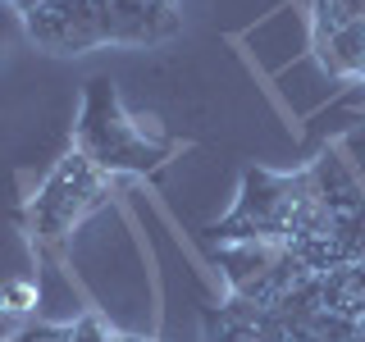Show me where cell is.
I'll return each mask as SVG.
<instances>
[{
	"instance_id": "30bf717a",
	"label": "cell",
	"mask_w": 365,
	"mask_h": 342,
	"mask_svg": "<svg viewBox=\"0 0 365 342\" xmlns=\"http://www.w3.org/2000/svg\"><path fill=\"white\" fill-rule=\"evenodd\" d=\"M201 328H205V342H260L256 324H251L233 301L210 306V311L201 315Z\"/></svg>"
},
{
	"instance_id": "9c48e42d",
	"label": "cell",
	"mask_w": 365,
	"mask_h": 342,
	"mask_svg": "<svg viewBox=\"0 0 365 342\" xmlns=\"http://www.w3.org/2000/svg\"><path fill=\"white\" fill-rule=\"evenodd\" d=\"M306 14H311V46H324L342 28L365 19V0H306Z\"/></svg>"
},
{
	"instance_id": "3957f363",
	"label": "cell",
	"mask_w": 365,
	"mask_h": 342,
	"mask_svg": "<svg viewBox=\"0 0 365 342\" xmlns=\"http://www.w3.org/2000/svg\"><path fill=\"white\" fill-rule=\"evenodd\" d=\"M110 187H114V178L106 169H96L83 151H68L60 165L46 174L41 192L28 205L32 233H37L41 242H64L91 210H101V205L110 201Z\"/></svg>"
},
{
	"instance_id": "4fadbf2b",
	"label": "cell",
	"mask_w": 365,
	"mask_h": 342,
	"mask_svg": "<svg viewBox=\"0 0 365 342\" xmlns=\"http://www.w3.org/2000/svg\"><path fill=\"white\" fill-rule=\"evenodd\" d=\"M5 342H9V338H5Z\"/></svg>"
},
{
	"instance_id": "6da1fadb",
	"label": "cell",
	"mask_w": 365,
	"mask_h": 342,
	"mask_svg": "<svg viewBox=\"0 0 365 342\" xmlns=\"http://www.w3.org/2000/svg\"><path fill=\"white\" fill-rule=\"evenodd\" d=\"M334 214L319 205L311 174L297 169V174H274V169H247L242 187H237L233 210L220 224H210L205 233L215 242H302V237L324 233V224Z\"/></svg>"
},
{
	"instance_id": "8992f818",
	"label": "cell",
	"mask_w": 365,
	"mask_h": 342,
	"mask_svg": "<svg viewBox=\"0 0 365 342\" xmlns=\"http://www.w3.org/2000/svg\"><path fill=\"white\" fill-rule=\"evenodd\" d=\"M306 174H311V187H315V197L329 214H351V210L365 205V182L351 174V165L342 160L338 146L319 151L311 165H306Z\"/></svg>"
},
{
	"instance_id": "7a4b0ae2",
	"label": "cell",
	"mask_w": 365,
	"mask_h": 342,
	"mask_svg": "<svg viewBox=\"0 0 365 342\" xmlns=\"http://www.w3.org/2000/svg\"><path fill=\"white\" fill-rule=\"evenodd\" d=\"M73 151H83L96 169L119 178V174H151L155 165H165V155L174 146L160 133L146 137V128L123 110L110 78H91L73 123Z\"/></svg>"
},
{
	"instance_id": "8fae6325",
	"label": "cell",
	"mask_w": 365,
	"mask_h": 342,
	"mask_svg": "<svg viewBox=\"0 0 365 342\" xmlns=\"http://www.w3.org/2000/svg\"><path fill=\"white\" fill-rule=\"evenodd\" d=\"M338 151H342V160L351 165V174H356L361 182H365V123H356L347 137L338 142Z\"/></svg>"
},
{
	"instance_id": "7c38bea8",
	"label": "cell",
	"mask_w": 365,
	"mask_h": 342,
	"mask_svg": "<svg viewBox=\"0 0 365 342\" xmlns=\"http://www.w3.org/2000/svg\"><path fill=\"white\" fill-rule=\"evenodd\" d=\"M119 342H151V338H133V333H119Z\"/></svg>"
},
{
	"instance_id": "ba28073f",
	"label": "cell",
	"mask_w": 365,
	"mask_h": 342,
	"mask_svg": "<svg viewBox=\"0 0 365 342\" xmlns=\"http://www.w3.org/2000/svg\"><path fill=\"white\" fill-rule=\"evenodd\" d=\"M311 51L334 78H365V19L351 23V28H342L338 37H329L324 46H311Z\"/></svg>"
},
{
	"instance_id": "52a82bcc",
	"label": "cell",
	"mask_w": 365,
	"mask_h": 342,
	"mask_svg": "<svg viewBox=\"0 0 365 342\" xmlns=\"http://www.w3.org/2000/svg\"><path fill=\"white\" fill-rule=\"evenodd\" d=\"M279 251H283V242H224L220 247V269L228 279V296L247 292L251 283L279 260Z\"/></svg>"
},
{
	"instance_id": "5b68a950",
	"label": "cell",
	"mask_w": 365,
	"mask_h": 342,
	"mask_svg": "<svg viewBox=\"0 0 365 342\" xmlns=\"http://www.w3.org/2000/svg\"><path fill=\"white\" fill-rule=\"evenodd\" d=\"M96 19L106 46H160L182 28L178 0H96Z\"/></svg>"
},
{
	"instance_id": "277c9868",
	"label": "cell",
	"mask_w": 365,
	"mask_h": 342,
	"mask_svg": "<svg viewBox=\"0 0 365 342\" xmlns=\"http://www.w3.org/2000/svg\"><path fill=\"white\" fill-rule=\"evenodd\" d=\"M23 28L51 55H87L96 46H106L96 0H41L23 14Z\"/></svg>"
}]
</instances>
